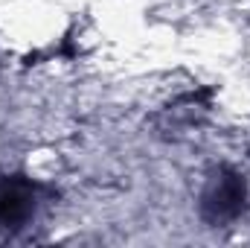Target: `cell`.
Listing matches in <instances>:
<instances>
[{
	"label": "cell",
	"instance_id": "obj_1",
	"mask_svg": "<svg viewBox=\"0 0 250 248\" xmlns=\"http://www.w3.org/2000/svg\"><path fill=\"white\" fill-rule=\"evenodd\" d=\"M245 210V181L233 170H218L201 196V213L212 225H224Z\"/></svg>",
	"mask_w": 250,
	"mask_h": 248
},
{
	"label": "cell",
	"instance_id": "obj_2",
	"mask_svg": "<svg viewBox=\"0 0 250 248\" xmlns=\"http://www.w3.org/2000/svg\"><path fill=\"white\" fill-rule=\"evenodd\" d=\"M35 213V184L23 175H0V225L21 228Z\"/></svg>",
	"mask_w": 250,
	"mask_h": 248
}]
</instances>
